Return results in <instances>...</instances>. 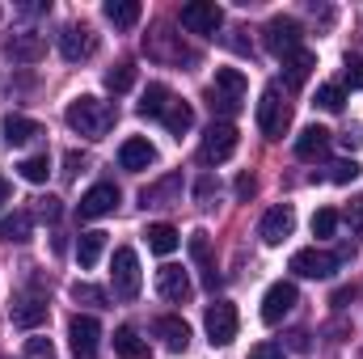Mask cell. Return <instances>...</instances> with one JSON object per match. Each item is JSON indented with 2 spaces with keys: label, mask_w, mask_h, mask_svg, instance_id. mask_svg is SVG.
Instances as JSON below:
<instances>
[{
  "label": "cell",
  "mask_w": 363,
  "mask_h": 359,
  "mask_svg": "<svg viewBox=\"0 0 363 359\" xmlns=\"http://www.w3.org/2000/svg\"><path fill=\"white\" fill-rule=\"evenodd\" d=\"M64 118H68V127H72L77 136H85V140H101V136L114 127V106L101 101V97H93V93H81V97L68 101Z\"/></svg>",
  "instance_id": "cell-1"
},
{
  "label": "cell",
  "mask_w": 363,
  "mask_h": 359,
  "mask_svg": "<svg viewBox=\"0 0 363 359\" xmlns=\"http://www.w3.org/2000/svg\"><path fill=\"white\" fill-rule=\"evenodd\" d=\"M207 106H211V114H220V123H228L245 106V72L241 68H216V81L207 85Z\"/></svg>",
  "instance_id": "cell-2"
},
{
  "label": "cell",
  "mask_w": 363,
  "mask_h": 359,
  "mask_svg": "<svg viewBox=\"0 0 363 359\" xmlns=\"http://www.w3.org/2000/svg\"><path fill=\"white\" fill-rule=\"evenodd\" d=\"M291 127V106L283 101V89L279 85H267L262 97H258V131L267 140H283Z\"/></svg>",
  "instance_id": "cell-3"
},
{
  "label": "cell",
  "mask_w": 363,
  "mask_h": 359,
  "mask_svg": "<svg viewBox=\"0 0 363 359\" xmlns=\"http://www.w3.org/2000/svg\"><path fill=\"white\" fill-rule=\"evenodd\" d=\"M300 43H304V26L296 21V17H287V13H274L271 21L262 26V47L271 51V55H291V51H300Z\"/></svg>",
  "instance_id": "cell-4"
},
{
  "label": "cell",
  "mask_w": 363,
  "mask_h": 359,
  "mask_svg": "<svg viewBox=\"0 0 363 359\" xmlns=\"http://www.w3.org/2000/svg\"><path fill=\"white\" fill-rule=\"evenodd\" d=\"M237 144H241V136H237V127H233V123H211V127L203 131L199 161H203V165H224V161L237 153Z\"/></svg>",
  "instance_id": "cell-5"
},
{
  "label": "cell",
  "mask_w": 363,
  "mask_h": 359,
  "mask_svg": "<svg viewBox=\"0 0 363 359\" xmlns=\"http://www.w3.org/2000/svg\"><path fill=\"white\" fill-rule=\"evenodd\" d=\"M110 287L118 300H135L140 296V258L131 245L114 250V263H110Z\"/></svg>",
  "instance_id": "cell-6"
},
{
  "label": "cell",
  "mask_w": 363,
  "mask_h": 359,
  "mask_svg": "<svg viewBox=\"0 0 363 359\" xmlns=\"http://www.w3.org/2000/svg\"><path fill=\"white\" fill-rule=\"evenodd\" d=\"M182 26H186L190 34L216 38V30L224 26V9H220L216 0H190V4H182Z\"/></svg>",
  "instance_id": "cell-7"
},
{
  "label": "cell",
  "mask_w": 363,
  "mask_h": 359,
  "mask_svg": "<svg viewBox=\"0 0 363 359\" xmlns=\"http://www.w3.org/2000/svg\"><path fill=\"white\" fill-rule=\"evenodd\" d=\"M203 326H207V343H211V347H228V343L237 338V326H241V317H237V309H233L228 300H216V304L207 309Z\"/></svg>",
  "instance_id": "cell-8"
},
{
  "label": "cell",
  "mask_w": 363,
  "mask_h": 359,
  "mask_svg": "<svg viewBox=\"0 0 363 359\" xmlns=\"http://www.w3.org/2000/svg\"><path fill=\"white\" fill-rule=\"evenodd\" d=\"M296 300H300L296 283H287V279L271 283V287H267V296H262V321H267V326H279V321L296 309Z\"/></svg>",
  "instance_id": "cell-9"
},
{
  "label": "cell",
  "mask_w": 363,
  "mask_h": 359,
  "mask_svg": "<svg viewBox=\"0 0 363 359\" xmlns=\"http://www.w3.org/2000/svg\"><path fill=\"white\" fill-rule=\"evenodd\" d=\"M68 343H72V355L77 359H93L97 355V343H101V326H97V317L77 313V317L68 321Z\"/></svg>",
  "instance_id": "cell-10"
},
{
  "label": "cell",
  "mask_w": 363,
  "mask_h": 359,
  "mask_svg": "<svg viewBox=\"0 0 363 359\" xmlns=\"http://www.w3.org/2000/svg\"><path fill=\"white\" fill-rule=\"evenodd\" d=\"M291 270L300 279H330L338 270V258L325 254V250H317V245H308V250H296L291 254Z\"/></svg>",
  "instance_id": "cell-11"
},
{
  "label": "cell",
  "mask_w": 363,
  "mask_h": 359,
  "mask_svg": "<svg viewBox=\"0 0 363 359\" xmlns=\"http://www.w3.org/2000/svg\"><path fill=\"white\" fill-rule=\"evenodd\" d=\"M291 228H296V207H291V203H279V207H271V211L262 216L258 237H262L267 245H283V241L291 237Z\"/></svg>",
  "instance_id": "cell-12"
},
{
  "label": "cell",
  "mask_w": 363,
  "mask_h": 359,
  "mask_svg": "<svg viewBox=\"0 0 363 359\" xmlns=\"http://www.w3.org/2000/svg\"><path fill=\"white\" fill-rule=\"evenodd\" d=\"M93 51H97V34H93L89 26H68V30L60 34V55H64L68 64L89 60Z\"/></svg>",
  "instance_id": "cell-13"
},
{
  "label": "cell",
  "mask_w": 363,
  "mask_h": 359,
  "mask_svg": "<svg viewBox=\"0 0 363 359\" xmlns=\"http://www.w3.org/2000/svg\"><path fill=\"white\" fill-rule=\"evenodd\" d=\"M114 207H118V186L114 182H97V186L85 190V199H81V220H101Z\"/></svg>",
  "instance_id": "cell-14"
},
{
  "label": "cell",
  "mask_w": 363,
  "mask_h": 359,
  "mask_svg": "<svg viewBox=\"0 0 363 359\" xmlns=\"http://www.w3.org/2000/svg\"><path fill=\"white\" fill-rule=\"evenodd\" d=\"M165 38H174L169 30H152L148 38H144V51H148V60H161V64H194V51L190 47H182V43H165Z\"/></svg>",
  "instance_id": "cell-15"
},
{
  "label": "cell",
  "mask_w": 363,
  "mask_h": 359,
  "mask_svg": "<svg viewBox=\"0 0 363 359\" xmlns=\"http://www.w3.org/2000/svg\"><path fill=\"white\" fill-rule=\"evenodd\" d=\"M186 245H190V258H194V267L203 270V283L216 292V283H220V270H216V254H211V237H207L203 228H194V233L186 237Z\"/></svg>",
  "instance_id": "cell-16"
},
{
  "label": "cell",
  "mask_w": 363,
  "mask_h": 359,
  "mask_svg": "<svg viewBox=\"0 0 363 359\" xmlns=\"http://www.w3.org/2000/svg\"><path fill=\"white\" fill-rule=\"evenodd\" d=\"M157 292H161L169 304H186L194 287H190V275H186V270L174 267V263H165V267L157 270Z\"/></svg>",
  "instance_id": "cell-17"
},
{
  "label": "cell",
  "mask_w": 363,
  "mask_h": 359,
  "mask_svg": "<svg viewBox=\"0 0 363 359\" xmlns=\"http://www.w3.org/2000/svg\"><path fill=\"white\" fill-rule=\"evenodd\" d=\"M43 321H47V296L26 292V296L13 300V326H21V330H38Z\"/></svg>",
  "instance_id": "cell-18"
},
{
  "label": "cell",
  "mask_w": 363,
  "mask_h": 359,
  "mask_svg": "<svg viewBox=\"0 0 363 359\" xmlns=\"http://www.w3.org/2000/svg\"><path fill=\"white\" fill-rule=\"evenodd\" d=\"M157 161V148L144 140V136H131V140H123V148H118V165L127 170V174H140V170H148Z\"/></svg>",
  "instance_id": "cell-19"
},
{
  "label": "cell",
  "mask_w": 363,
  "mask_h": 359,
  "mask_svg": "<svg viewBox=\"0 0 363 359\" xmlns=\"http://www.w3.org/2000/svg\"><path fill=\"white\" fill-rule=\"evenodd\" d=\"M317 68V55L308 51V47H300V51H291V55H283V85L287 89H300L304 81H308V72Z\"/></svg>",
  "instance_id": "cell-20"
},
{
  "label": "cell",
  "mask_w": 363,
  "mask_h": 359,
  "mask_svg": "<svg viewBox=\"0 0 363 359\" xmlns=\"http://www.w3.org/2000/svg\"><path fill=\"white\" fill-rule=\"evenodd\" d=\"M0 136H4L9 148H21V144H30V140L43 136V123H34V118H26V114H9V118L0 123Z\"/></svg>",
  "instance_id": "cell-21"
},
{
  "label": "cell",
  "mask_w": 363,
  "mask_h": 359,
  "mask_svg": "<svg viewBox=\"0 0 363 359\" xmlns=\"http://www.w3.org/2000/svg\"><path fill=\"white\" fill-rule=\"evenodd\" d=\"M330 140H334V136L313 123V127H304V131L296 136V157H300V161H321V157L330 153Z\"/></svg>",
  "instance_id": "cell-22"
},
{
  "label": "cell",
  "mask_w": 363,
  "mask_h": 359,
  "mask_svg": "<svg viewBox=\"0 0 363 359\" xmlns=\"http://www.w3.org/2000/svg\"><path fill=\"white\" fill-rule=\"evenodd\" d=\"M152 334H157V338L165 343V351H174V355L190 347V326H186L182 317H157V321H152Z\"/></svg>",
  "instance_id": "cell-23"
},
{
  "label": "cell",
  "mask_w": 363,
  "mask_h": 359,
  "mask_svg": "<svg viewBox=\"0 0 363 359\" xmlns=\"http://www.w3.org/2000/svg\"><path fill=\"white\" fill-rule=\"evenodd\" d=\"M4 51L13 64H34V60H43V38L38 34H13L4 43Z\"/></svg>",
  "instance_id": "cell-24"
},
{
  "label": "cell",
  "mask_w": 363,
  "mask_h": 359,
  "mask_svg": "<svg viewBox=\"0 0 363 359\" xmlns=\"http://www.w3.org/2000/svg\"><path fill=\"white\" fill-rule=\"evenodd\" d=\"M169 101H174V93H169V85H148L135 110H140V118H165Z\"/></svg>",
  "instance_id": "cell-25"
},
{
  "label": "cell",
  "mask_w": 363,
  "mask_h": 359,
  "mask_svg": "<svg viewBox=\"0 0 363 359\" xmlns=\"http://www.w3.org/2000/svg\"><path fill=\"white\" fill-rule=\"evenodd\" d=\"M114 355H123V359H144L148 355V343L140 338L135 326H118V330H114Z\"/></svg>",
  "instance_id": "cell-26"
},
{
  "label": "cell",
  "mask_w": 363,
  "mask_h": 359,
  "mask_svg": "<svg viewBox=\"0 0 363 359\" xmlns=\"http://www.w3.org/2000/svg\"><path fill=\"white\" fill-rule=\"evenodd\" d=\"M101 254H106V233H101V228L81 233V241H77V263H81V267H97Z\"/></svg>",
  "instance_id": "cell-27"
},
{
  "label": "cell",
  "mask_w": 363,
  "mask_h": 359,
  "mask_svg": "<svg viewBox=\"0 0 363 359\" xmlns=\"http://www.w3.org/2000/svg\"><path fill=\"white\" fill-rule=\"evenodd\" d=\"M101 13H106V21H114L118 30H131V26L140 21V13H144V9H140L135 0H106V9H101Z\"/></svg>",
  "instance_id": "cell-28"
},
{
  "label": "cell",
  "mask_w": 363,
  "mask_h": 359,
  "mask_svg": "<svg viewBox=\"0 0 363 359\" xmlns=\"http://www.w3.org/2000/svg\"><path fill=\"white\" fill-rule=\"evenodd\" d=\"M144 237H148V250H152V254H161V258H165V254H174V250H178V228H174V224H148V233H144Z\"/></svg>",
  "instance_id": "cell-29"
},
{
  "label": "cell",
  "mask_w": 363,
  "mask_h": 359,
  "mask_svg": "<svg viewBox=\"0 0 363 359\" xmlns=\"http://www.w3.org/2000/svg\"><path fill=\"white\" fill-rule=\"evenodd\" d=\"M161 123H165V127H169V136H186V131H190V127H194V110H190V101H178V97H174V101H169V110H165V118H161Z\"/></svg>",
  "instance_id": "cell-30"
},
{
  "label": "cell",
  "mask_w": 363,
  "mask_h": 359,
  "mask_svg": "<svg viewBox=\"0 0 363 359\" xmlns=\"http://www.w3.org/2000/svg\"><path fill=\"white\" fill-rule=\"evenodd\" d=\"M30 228H34L30 211H13L0 220V241H30Z\"/></svg>",
  "instance_id": "cell-31"
},
{
  "label": "cell",
  "mask_w": 363,
  "mask_h": 359,
  "mask_svg": "<svg viewBox=\"0 0 363 359\" xmlns=\"http://www.w3.org/2000/svg\"><path fill=\"white\" fill-rule=\"evenodd\" d=\"M178 190H182V178H178V174H169L165 182H157V186H148V190L140 194V203H144V207H165V203H169V199H174Z\"/></svg>",
  "instance_id": "cell-32"
},
{
  "label": "cell",
  "mask_w": 363,
  "mask_h": 359,
  "mask_svg": "<svg viewBox=\"0 0 363 359\" xmlns=\"http://www.w3.org/2000/svg\"><path fill=\"white\" fill-rule=\"evenodd\" d=\"M17 174L30 182V186H43L47 174H51V161H47V153H38V157H26L21 165H17Z\"/></svg>",
  "instance_id": "cell-33"
},
{
  "label": "cell",
  "mask_w": 363,
  "mask_h": 359,
  "mask_svg": "<svg viewBox=\"0 0 363 359\" xmlns=\"http://www.w3.org/2000/svg\"><path fill=\"white\" fill-rule=\"evenodd\" d=\"M131 85H135V64H114L106 72V89L110 93H127Z\"/></svg>",
  "instance_id": "cell-34"
},
{
  "label": "cell",
  "mask_w": 363,
  "mask_h": 359,
  "mask_svg": "<svg viewBox=\"0 0 363 359\" xmlns=\"http://www.w3.org/2000/svg\"><path fill=\"white\" fill-rule=\"evenodd\" d=\"M72 300H77V304H93V309H106L110 296H106L101 287H93V283H72Z\"/></svg>",
  "instance_id": "cell-35"
},
{
  "label": "cell",
  "mask_w": 363,
  "mask_h": 359,
  "mask_svg": "<svg viewBox=\"0 0 363 359\" xmlns=\"http://www.w3.org/2000/svg\"><path fill=\"white\" fill-rule=\"evenodd\" d=\"M334 233H338V211L334 207H321L313 216V237H334Z\"/></svg>",
  "instance_id": "cell-36"
},
{
  "label": "cell",
  "mask_w": 363,
  "mask_h": 359,
  "mask_svg": "<svg viewBox=\"0 0 363 359\" xmlns=\"http://www.w3.org/2000/svg\"><path fill=\"white\" fill-rule=\"evenodd\" d=\"M342 101H347L342 85H321V89H317V106H321V110H330V114H338V110H342Z\"/></svg>",
  "instance_id": "cell-37"
},
{
  "label": "cell",
  "mask_w": 363,
  "mask_h": 359,
  "mask_svg": "<svg viewBox=\"0 0 363 359\" xmlns=\"http://www.w3.org/2000/svg\"><path fill=\"white\" fill-rule=\"evenodd\" d=\"M220 194V182H216V174H203V178L194 182V203L199 207H211V199Z\"/></svg>",
  "instance_id": "cell-38"
},
{
  "label": "cell",
  "mask_w": 363,
  "mask_h": 359,
  "mask_svg": "<svg viewBox=\"0 0 363 359\" xmlns=\"http://www.w3.org/2000/svg\"><path fill=\"white\" fill-rule=\"evenodd\" d=\"M363 170H359V161H334L330 165V182H338V186H347V182H355Z\"/></svg>",
  "instance_id": "cell-39"
},
{
  "label": "cell",
  "mask_w": 363,
  "mask_h": 359,
  "mask_svg": "<svg viewBox=\"0 0 363 359\" xmlns=\"http://www.w3.org/2000/svg\"><path fill=\"white\" fill-rule=\"evenodd\" d=\"M26 359H55L51 338H26Z\"/></svg>",
  "instance_id": "cell-40"
},
{
  "label": "cell",
  "mask_w": 363,
  "mask_h": 359,
  "mask_svg": "<svg viewBox=\"0 0 363 359\" xmlns=\"http://www.w3.org/2000/svg\"><path fill=\"white\" fill-rule=\"evenodd\" d=\"M38 216H43L47 224H55V220L64 216V207H60V199H55V194H47V199H38Z\"/></svg>",
  "instance_id": "cell-41"
},
{
  "label": "cell",
  "mask_w": 363,
  "mask_h": 359,
  "mask_svg": "<svg viewBox=\"0 0 363 359\" xmlns=\"http://www.w3.org/2000/svg\"><path fill=\"white\" fill-rule=\"evenodd\" d=\"M254 194H258V178H254V174H241V178H237V199L250 203Z\"/></svg>",
  "instance_id": "cell-42"
},
{
  "label": "cell",
  "mask_w": 363,
  "mask_h": 359,
  "mask_svg": "<svg viewBox=\"0 0 363 359\" xmlns=\"http://www.w3.org/2000/svg\"><path fill=\"white\" fill-rule=\"evenodd\" d=\"M347 85H351V89H363V60L359 55H355V60L347 55Z\"/></svg>",
  "instance_id": "cell-43"
},
{
  "label": "cell",
  "mask_w": 363,
  "mask_h": 359,
  "mask_svg": "<svg viewBox=\"0 0 363 359\" xmlns=\"http://www.w3.org/2000/svg\"><path fill=\"white\" fill-rule=\"evenodd\" d=\"M250 359H283V347H279V343H258V347L250 351Z\"/></svg>",
  "instance_id": "cell-44"
},
{
  "label": "cell",
  "mask_w": 363,
  "mask_h": 359,
  "mask_svg": "<svg viewBox=\"0 0 363 359\" xmlns=\"http://www.w3.org/2000/svg\"><path fill=\"white\" fill-rule=\"evenodd\" d=\"M347 220H351V233H355V237H363V199H355V203H351Z\"/></svg>",
  "instance_id": "cell-45"
},
{
  "label": "cell",
  "mask_w": 363,
  "mask_h": 359,
  "mask_svg": "<svg viewBox=\"0 0 363 359\" xmlns=\"http://www.w3.org/2000/svg\"><path fill=\"white\" fill-rule=\"evenodd\" d=\"M287 347H291V351H308L313 343H308V334H304V330H291V334H287Z\"/></svg>",
  "instance_id": "cell-46"
},
{
  "label": "cell",
  "mask_w": 363,
  "mask_h": 359,
  "mask_svg": "<svg viewBox=\"0 0 363 359\" xmlns=\"http://www.w3.org/2000/svg\"><path fill=\"white\" fill-rule=\"evenodd\" d=\"M338 140H342V148H351V153H355V148H359V144H363L359 127H351V131H342V136H338Z\"/></svg>",
  "instance_id": "cell-47"
},
{
  "label": "cell",
  "mask_w": 363,
  "mask_h": 359,
  "mask_svg": "<svg viewBox=\"0 0 363 359\" xmlns=\"http://www.w3.org/2000/svg\"><path fill=\"white\" fill-rule=\"evenodd\" d=\"M351 296H355V292H351V287H338V292H334V304H338V309H342V304H347V300H351Z\"/></svg>",
  "instance_id": "cell-48"
},
{
  "label": "cell",
  "mask_w": 363,
  "mask_h": 359,
  "mask_svg": "<svg viewBox=\"0 0 363 359\" xmlns=\"http://www.w3.org/2000/svg\"><path fill=\"white\" fill-rule=\"evenodd\" d=\"M81 165H85V157H77V153H68V174H77Z\"/></svg>",
  "instance_id": "cell-49"
},
{
  "label": "cell",
  "mask_w": 363,
  "mask_h": 359,
  "mask_svg": "<svg viewBox=\"0 0 363 359\" xmlns=\"http://www.w3.org/2000/svg\"><path fill=\"white\" fill-rule=\"evenodd\" d=\"M9 194H13V186H9V182L0 178V207H4V203H9Z\"/></svg>",
  "instance_id": "cell-50"
}]
</instances>
